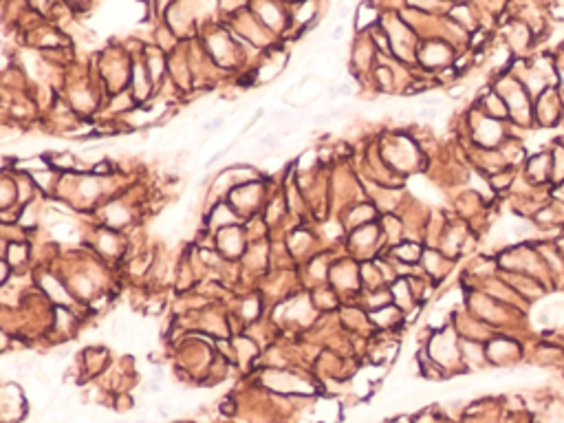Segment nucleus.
<instances>
[{
  "mask_svg": "<svg viewBox=\"0 0 564 423\" xmlns=\"http://www.w3.org/2000/svg\"><path fill=\"white\" fill-rule=\"evenodd\" d=\"M496 90L505 99L509 109V122L521 128H536L533 126V97L523 86V82L505 71L496 82Z\"/></svg>",
  "mask_w": 564,
  "mask_h": 423,
  "instance_id": "f257e3e1",
  "label": "nucleus"
},
{
  "mask_svg": "<svg viewBox=\"0 0 564 423\" xmlns=\"http://www.w3.org/2000/svg\"><path fill=\"white\" fill-rule=\"evenodd\" d=\"M558 124H564V99L560 97L556 86H551L533 99V126L553 128Z\"/></svg>",
  "mask_w": 564,
  "mask_h": 423,
  "instance_id": "f03ea898",
  "label": "nucleus"
},
{
  "mask_svg": "<svg viewBox=\"0 0 564 423\" xmlns=\"http://www.w3.org/2000/svg\"><path fill=\"white\" fill-rule=\"evenodd\" d=\"M498 276L505 280L525 302H529V305H536V302H540L549 291H551L542 280L527 276V274H516V271H500L498 269Z\"/></svg>",
  "mask_w": 564,
  "mask_h": 423,
  "instance_id": "7ed1b4c3",
  "label": "nucleus"
},
{
  "mask_svg": "<svg viewBox=\"0 0 564 423\" xmlns=\"http://www.w3.org/2000/svg\"><path fill=\"white\" fill-rule=\"evenodd\" d=\"M487 359L494 366H511L523 359V344L511 335H496L487 342Z\"/></svg>",
  "mask_w": 564,
  "mask_h": 423,
  "instance_id": "20e7f679",
  "label": "nucleus"
},
{
  "mask_svg": "<svg viewBox=\"0 0 564 423\" xmlns=\"http://www.w3.org/2000/svg\"><path fill=\"white\" fill-rule=\"evenodd\" d=\"M551 170H553V161H551V150H538L536 155L527 157L523 165V176L529 181L533 188H549L551 190Z\"/></svg>",
  "mask_w": 564,
  "mask_h": 423,
  "instance_id": "39448f33",
  "label": "nucleus"
},
{
  "mask_svg": "<svg viewBox=\"0 0 564 423\" xmlns=\"http://www.w3.org/2000/svg\"><path fill=\"white\" fill-rule=\"evenodd\" d=\"M505 42H507V49L514 53V55H521L525 57L531 49H533V44H536V36H533L531 29L523 22V20H518V18H511L507 29H505Z\"/></svg>",
  "mask_w": 564,
  "mask_h": 423,
  "instance_id": "423d86ee",
  "label": "nucleus"
},
{
  "mask_svg": "<svg viewBox=\"0 0 564 423\" xmlns=\"http://www.w3.org/2000/svg\"><path fill=\"white\" fill-rule=\"evenodd\" d=\"M481 113L492 119H498V122H509V109L496 88H490L481 99Z\"/></svg>",
  "mask_w": 564,
  "mask_h": 423,
  "instance_id": "0eeeda50",
  "label": "nucleus"
},
{
  "mask_svg": "<svg viewBox=\"0 0 564 423\" xmlns=\"http://www.w3.org/2000/svg\"><path fill=\"white\" fill-rule=\"evenodd\" d=\"M461 357L467 368H483L485 364H490L485 344L474 340H461Z\"/></svg>",
  "mask_w": 564,
  "mask_h": 423,
  "instance_id": "6e6552de",
  "label": "nucleus"
},
{
  "mask_svg": "<svg viewBox=\"0 0 564 423\" xmlns=\"http://www.w3.org/2000/svg\"><path fill=\"white\" fill-rule=\"evenodd\" d=\"M536 364L538 366H546V368H556V366H564V349L553 342H540L536 346Z\"/></svg>",
  "mask_w": 564,
  "mask_h": 423,
  "instance_id": "1a4fd4ad",
  "label": "nucleus"
},
{
  "mask_svg": "<svg viewBox=\"0 0 564 423\" xmlns=\"http://www.w3.org/2000/svg\"><path fill=\"white\" fill-rule=\"evenodd\" d=\"M551 161H553V170H551V190H558L564 186V146L558 141L551 144Z\"/></svg>",
  "mask_w": 564,
  "mask_h": 423,
  "instance_id": "9d476101",
  "label": "nucleus"
},
{
  "mask_svg": "<svg viewBox=\"0 0 564 423\" xmlns=\"http://www.w3.org/2000/svg\"><path fill=\"white\" fill-rule=\"evenodd\" d=\"M516 181H518L516 170L514 168H505V170H500V172H496V174L490 176V186H492L494 192H507V190H511L516 186Z\"/></svg>",
  "mask_w": 564,
  "mask_h": 423,
  "instance_id": "9b49d317",
  "label": "nucleus"
},
{
  "mask_svg": "<svg viewBox=\"0 0 564 423\" xmlns=\"http://www.w3.org/2000/svg\"><path fill=\"white\" fill-rule=\"evenodd\" d=\"M223 124H225V117H214V119H207L205 126H203V130H207V132H209V130H214V132H216V130H221V128H223Z\"/></svg>",
  "mask_w": 564,
  "mask_h": 423,
  "instance_id": "f8f14e48",
  "label": "nucleus"
},
{
  "mask_svg": "<svg viewBox=\"0 0 564 423\" xmlns=\"http://www.w3.org/2000/svg\"><path fill=\"white\" fill-rule=\"evenodd\" d=\"M135 423H146V421H142V419H139V421H135Z\"/></svg>",
  "mask_w": 564,
  "mask_h": 423,
  "instance_id": "ddd939ff",
  "label": "nucleus"
}]
</instances>
